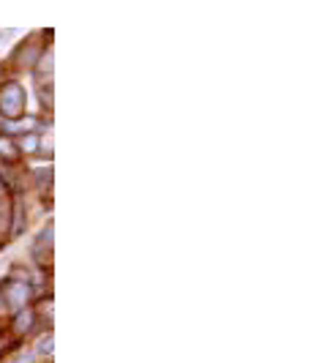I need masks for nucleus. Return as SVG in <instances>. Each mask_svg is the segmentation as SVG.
I'll use <instances>...</instances> for the list:
<instances>
[{
	"instance_id": "nucleus-1",
	"label": "nucleus",
	"mask_w": 317,
	"mask_h": 363,
	"mask_svg": "<svg viewBox=\"0 0 317 363\" xmlns=\"http://www.w3.org/2000/svg\"><path fill=\"white\" fill-rule=\"evenodd\" d=\"M50 347H52V339H44L41 344H38V352H50Z\"/></svg>"
}]
</instances>
